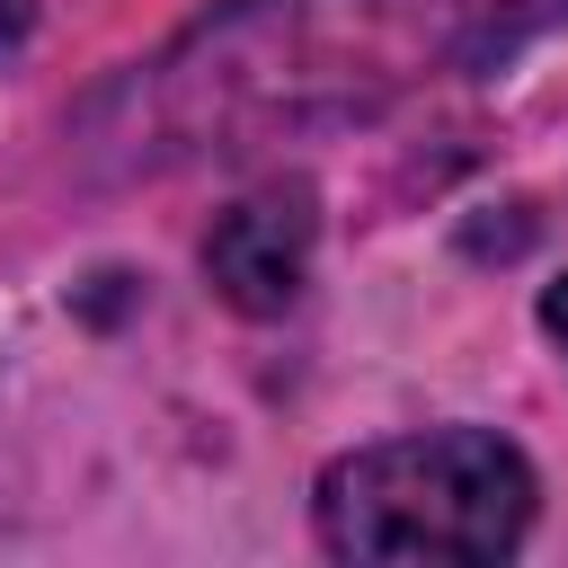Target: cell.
Segmentation results:
<instances>
[{"instance_id":"1","label":"cell","mask_w":568,"mask_h":568,"mask_svg":"<svg viewBox=\"0 0 568 568\" xmlns=\"http://www.w3.org/2000/svg\"><path fill=\"white\" fill-rule=\"evenodd\" d=\"M532 524V470L488 426H435L364 444L320 470V541L337 559H506Z\"/></svg>"},{"instance_id":"2","label":"cell","mask_w":568,"mask_h":568,"mask_svg":"<svg viewBox=\"0 0 568 568\" xmlns=\"http://www.w3.org/2000/svg\"><path fill=\"white\" fill-rule=\"evenodd\" d=\"M311 240H320L311 186H257V195H240V204L213 222L204 275H213V293H222L231 311L275 320V311L302 293V275H311Z\"/></svg>"},{"instance_id":"3","label":"cell","mask_w":568,"mask_h":568,"mask_svg":"<svg viewBox=\"0 0 568 568\" xmlns=\"http://www.w3.org/2000/svg\"><path fill=\"white\" fill-rule=\"evenodd\" d=\"M541 328H550V337H559V346H568V275H559V284H550V293H541Z\"/></svg>"}]
</instances>
